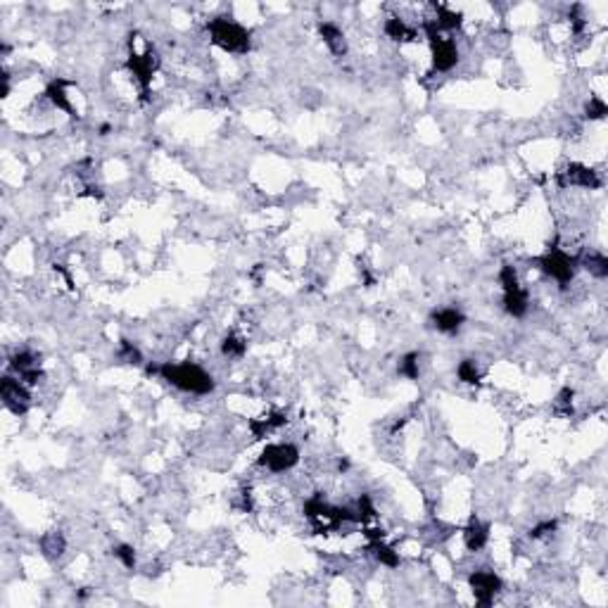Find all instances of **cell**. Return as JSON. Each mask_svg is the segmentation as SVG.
<instances>
[{"instance_id":"cell-24","label":"cell","mask_w":608,"mask_h":608,"mask_svg":"<svg viewBox=\"0 0 608 608\" xmlns=\"http://www.w3.org/2000/svg\"><path fill=\"white\" fill-rule=\"evenodd\" d=\"M418 361H421V356H418L416 352L404 354L402 361H400V376L409 378V381H418V376H421V366H418Z\"/></svg>"},{"instance_id":"cell-8","label":"cell","mask_w":608,"mask_h":608,"mask_svg":"<svg viewBox=\"0 0 608 608\" xmlns=\"http://www.w3.org/2000/svg\"><path fill=\"white\" fill-rule=\"evenodd\" d=\"M556 184L561 188H590V191H597V188L604 186V181H601L599 171L573 162L563 171L556 174Z\"/></svg>"},{"instance_id":"cell-33","label":"cell","mask_w":608,"mask_h":608,"mask_svg":"<svg viewBox=\"0 0 608 608\" xmlns=\"http://www.w3.org/2000/svg\"><path fill=\"white\" fill-rule=\"evenodd\" d=\"M107 133H110V124L100 126V136H107Z\"/></svg>"},{"instance_id":"cell-2","label":"cell","mask_w":608,"mask_h":608,"mask_svg":"<svg viewBox=\"0 0 608 608\" xmlns=\"http://www.w3.org/2000/svg\"><path fill=\"white\" fill-rule=\"evenodd\" d=\"M207 33L214 45L233 55H245L249 50V31L228 17H214L207 22Z\"/></svg>"},{"instance_id":"cell-16","label":"cell","mask_w":608,"mask_h":608,"mask_svg":"<svg viewBox=\"0 0 608 608\" xmlns=\"http://www.w3.org/2000/svg\"><path fill=\"white\" fill-rule=\"evenodd\" d=\"M383 29H385V36L397 40V43H411V40L418 38V31L414 29V26H409L400 17H388L385 19Z\"/></svg>"},{"instance_id":"cell-18","label":"cell","mask_w":608,"mask_h":608,"mask_svg":"<svg viewBox=\"0 0 608 608\" xmlns=\"http://www.w3.org/2000/svg\"><path fill=\"white\" fill-rule=\"evenodd\" d=\"M578 266H585L597 278H606L608 276V259L604 252H587L582 257H578Z\"/></svg>"},{"instance_id":"cell-12","label":"cell","mask_w":608,"mask_h":608,"mask_svg":"<svg viewBox=\"0 0 608 608\" xmlns=\"http://www.w3.org/2000/svg\"><path fill=\"white\" fill-rule=\"evenodd\" d=\"M463 321H466V316L458 312L456 307L437 309V312H432V316H430L432 328H437L440 333H447V335L456 333V330L463 326Z\"/></svg>"},{"instance_id":"cell-31","label":"cell","mask_w":608,"mask_h":608,"mask_svg":"<svg viewBox=\"0 0 608 608\" xmlns=\"http://www.w3.org/2000/svg\"><path fill=\"white\" fill-rule=\"evenodd\" d=\"M553 530H556V520H544V523H539V525H535V528L530 530V537L532 539L546 537V535H551Z\"/></svg>"},{"instance_id":"cell-1","label":"cell","mask_w":608,"mask_h":608,"mask_svg":"<svg viewBox=\"0 0 608 608\" xmlns=\"http://www.w3.org/2000/svg\"><path fill=\"white\" fill-rule=\"evenodd\" d=\"M157 376H162V381L171 383L174 388L184 390V393L191 395H209L214 390V378L207 373L205 368L198 366V364H162L157 366Z\"/></svg>"},{"instance_id":"cell-7","label":"cell","mask_w":608,"mask_h":608,"mask_svg":"<svg viewBox=\"0 0 608 608\" xmlns=\"http://www.w3.org/2000/svg\"><path fill=\"white\" fill-rule=\"evenodd\" d=\"M0 397H3V404L8 407L15 416H24L31 407V393L26 388L24 381H17L12 376H5L0 381Z\"/></svg>"},{"instance_id":"cell-27","label":"cell","mask_w":608,"mask_h":608,"mask_svg":"<svg viewBox=\"0 0 608 608\" xmlns=\"http://www.w3.org/2000/svg\"><path fill=\"white\" fill-rule=\"evenodd\" d=\"M112 551H114V556L121 561V565H124V568H128V570L136 568V551H133V546L119 544V546H114Z\"/></svg>"},{"instance_id":"cell-30","label":"cell","mask_w":608,"mask_h":608,"mask_svg":"<svg viewBox=\"0 0 608 608\" xmlns=\"http://www.w3.org/2000/svg\"><path fill=\"white\" fill-rule=\"evenodd\" d=\"M568 19H570L573 33H582V29H585V17H582V8H580V5H573Z\"/></svg>"},{"instance_id":"cell-20","label":"cell","mask_w":608,"mask_h":608,"mask_svg":"<svg viewBox=\"0 0 608 608\" xmlns=\"http://www.w3.org/2000/svg\"><path fill=\"white\" fill-rule=\"evenodd\" d=\"M435 10H437V17H435V24H437V29L440 31H454V29H458V26L463 24V15L461 12H456V10H449L447 5H435Z\"/></svg>"},{"instance_id":"cell-10","label":"cell","mask_w":608,"mask_h":608,"mask_svg":"<svg viewBox=\"0 0 608 608\" xmlns=\"http://www.w3.org/2000/svg\"><path fill=\"white\" fill-rule=\"evenodd\" d=\"M10 366L15 373H19V378L26 383V385H36L40 378H43V371H40V359L29 349H22V352L12 354L10 359Z\"/></svg>"},{"instance_id":"cell-26","label":"cell","mask_w":608,"mask_h":608,"mask_svg":"<svg viewBox=\"0 0 608 608\" xmlns=\"http://www.w3.org/2000/svg\"><path fill=\"white\" fill-rule=\"evenodd\" d=\"M356 516H359V523H368V520L376 518V506L368 495H361L359 502H356Z\"/></svg>"},{"instance_id":"cell-11","label":"cell","mask_w":608,"mask_h":608,"mask_svg":"<svg viewBox=\"0 0 608 608\" xmlns=\"http://www.w3.org/2000/svg\"><path fill=\"white\" fill-rule=\"evenodd\" d=\"M67 86H69V81L67 79H52L48 84V89H45V98H48V103L52 107H57V110H62L64 114H69L72 119H79V114H77V110H74L69 96H67Z\"/></svg>"},{"instance_id":"cell-23","label":"cell","mask_w":608,"mask_h":608,"mask_svg":"<svg viewBox=\"0 0 608 608\" xmlns=\"http://www.w3.org/2000/svg\"><path fill=\"white\" fill-rule=\"evenodd\" d=\"M456 376H458V381L466 383V385H478V383H480V378H483L480 368H478V364L473 359H463L461 364H458Z\"/></svg>"},{"instance_id":"cell-28","label":"cell","mask_w":608,"mask_h":608,"mask_svg":"<svg viewBox=\"0 0 608 608\" xmlns=\"http://www.w3.org/2000/svg\"><path fill=\"white\" fill-rule=\"evenodd\" d=\"M573 397H575V393H573L570 388H563L556 397V402H553V409L561 411V414L570 416L573 414Z\"/></svg>"},{"instance_id":"cell-5","label":"cell","mask_w":608,"mask_h":608,"mask_svg":"<svg viewBox=\"0 0 608 608\" xmlns=\"http://www.w3.org/2000/svg\"><path fill=\"white\" fill-rule=\"evenodd\" d=\"M257 463H259L261 468L271 471V473L290 471V468H295V466L300 463V449H297L295 444H290V442L266 444V447L261 449L259 458H257Z\"/></svg>"},{"instance_id":"cell-6","label":"cell","mask_w":608,"mask_h":608,"mask_svg":"<svg viewBox=\"0 0 608 608\" xmlns=\"http://www.w3.org/2000/svg\"><path fill=\"white\" fill-rule=\"evenodd\" d=\"M157 67H159V55L152 45H147L143 55H138L136 50H131V55H128V60H126V69L136 77L143 96H147V91H150L152 74L157 72Z\"/></svg>"},{"instance_id":"cell-4","label":"cell","mask_w":608,"mask_h":608,"mask_svg":"<svg viewBox=\"0 0 608 608\" xmlns=\"http://www.w3.org/2000/svg\"><path fill=\"white\" fill-rule=\"evenodd\" d=\"M535 264L542 269L546 276H551L561 288H565L573 278H575L578 257H570L561 247H549L542 257H537Z\"/></svg>"},{"instance_id":"cell-13","label":"cell","mask_w":608,"mask_h":608,"mask_svg":"<svg viewBox=\"0 0 608 608\" xmlns=\"http://www.w3.org/2000/svg\"><path fill=\"white\" fill-rule=\"evenodd\" d=\"M488 539H490V525L483 523L480 518L473 516L471 523L463 528V542H466V546H468V551H480V549H485Z\"/></svg>"},{"instance_id":"cell-15","label":"cell","mask_w":608,"mask_h":608,"mask_svg":"<svg viewBox=\"0 0 608 608\" xmlns=\"http://www.w3.org/2000/svg\"><path fill=\"white\" fill-rule=\"evenodd\" d=\"M319 33H321L323 43L328 45V50L333 52V55H337V57L347 55V38H344V33L337 29L335 24L321 22V24H319Z\"/></svg>"},{"instance_id":"cell-29","label":"cell","mask_w":608,"mask_h":608,"mask_svg":"<svg viewBox=\"0 0 608 608\" xmlns=\"http://www.w3.org/2000/svg\"><path fill=\"white\" fill-rule=\"evenodd\" d=\"M608 114V107L601 98H590V103L585 105V117L587 119H604Z\"/></svg>"},{"instance_id":"cell-25","label":"cell","mask_w":608,"mask_h":608,"mask_svg":"<svg viewBox=\"0 0 608 608\" xmlns=\"http://www.w3.org/2000/svg\"><path fill=\"white\" fill-rule=\"evenodd\" d=\"M119 356H121V359H124L126 364H143V354H140V349H138L133 342H128V340H121V344H119Z\"/></svg>"},{"instance_id":"cell-3","label":"cell","mask_w":608,"mask_h":608,"mask_svg":"<svg viewBox=\"0 0 608 608\" xmlns=\"http://www.w3.org/2000/svg\"><path fill=\"white\" fill-rule=\"evenodd\" d=\"M423 33L430 43L432 52V69L435 72H451L458 62V48L451 38H444L442 31L437 29L435 19H425L423 22Z\"/></svg>"},{"instance_id":"cell-9","label":"cell","mask_w":608,"mask_h":608,"mask_svg":"<svg viewBox=\"0 0 608 608\" xmlns=\"http://www.w3.org/2000/svg\"><path fill=\"white\" fill-rule=\"evenodd\" d=\"M468 585L473 590V597H475V601L480 606H490L492 601H495V597L499 592H502V578L497 575V573L492 570H475L471 573L468 578Z\"/></svg>"},{"instance_id":"cell-17","label":"cell","mask_w":608,"mask_h":608,"mask_svg":"<svg viewBox=\"0 0 608 608\" xmlns=\"http://www.w3.org/2000/svg\"><path fill=\"white\" fill-rule=\"evenodd\" d=\"M528 307H530V300H528V293L523 290V286H518L513 290H506V293H504V309L511 316L520 319V316L528 314Z\"/></svg>"},{"instance_id":"cell-22","label":"cell","mask_w":608,"mask_h":608,"mask_svg":"<svg viewBox=\"0 0 608 608\" xmlns=\"http://www.w3.org/2000/svg\"><path fill=\"white\" fill-rule=\"evenodd\" d=\"M245 352L247 344L238 335H226L224 342H221V354L228 356V359H240V356H245Z\"/></svg>"},{"instance_id":"cell-32","label":"cell","mask_w":608,"mask_h":608,"mask_svg":"<svg viewBox=\"0 0 608 608\" xmlns=\"http://www.w3.org/2000/svg\"><path fill=\"white\" fill-rule=\"evenodd\" d=\"M84 195H89V198H103V191H100L98 186H89Z\"/></svg>"},{"instance_id":"cell-14","label":"cell","mask_w":608,"mask_h":608,"mask_svg":"<svg viewBox=\"0 0 608 608\" xmlns=\"http://www.w3.org/2000/svg\"><path fill=\"white\" fill-rule=\"evenodd\" d=\"M286 423H288V416L283 414V411H274V414H269L264 418H252L247 425H249V430H252L254 440H261V437H266L269 432L283 428Z\"/></svg>"},{"instance_id":"cell-19","label":"cell","mask_w":608,"mask_h":608,"mask_svg":"<svg viewBox=\"0 0 608 608\" xmlns=\"http://www.w3.org/2000/svg\"><path fill=\"white\" fill-rule=\"evenodd\" d=\"M40 553H43L45 558H60L64 553V546H67V542H64V537L60 535L57 530H50V532H45L43 537H40Z\"/></svg>"},{"instance_id":"cell-21","label":"cell","mask_w":608,"mask_h":608,"mask_svg":"<svg viewBox=\"0 0 608 608\" xmlns=\"http://www.w3.org/2000/svg\"><path fill=\"white\" fill-rule=\"evenodd\" d=\"M368 551L373 553L378 563L388 565V568H397L400 565V553H397L393 546H388L383 542V539H376V542L368 544Z\"/></svg>"}]
</instances>
